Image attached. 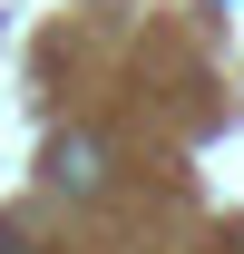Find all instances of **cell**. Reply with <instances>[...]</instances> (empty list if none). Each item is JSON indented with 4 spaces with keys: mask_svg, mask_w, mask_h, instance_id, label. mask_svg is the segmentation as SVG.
Masks as SVG:
<instances>
[{
    "mask_svg": "<svg viewBox=\"0 0 244 254\" xmlns=\"http://www.w3.org/2000/svg\"><path fill=\"white\" fill-rule=\"evenodd\" d=\"M98 176H108L98 137H78V127H68L59 147H49V186H59V195H98Z\"/></svg>",
    "mask_w": 244,
    "mask_h": 254,
    "instance_id": "6da1fadb",
    "label": "cell"
}]
</instances>
